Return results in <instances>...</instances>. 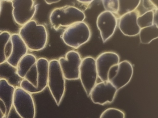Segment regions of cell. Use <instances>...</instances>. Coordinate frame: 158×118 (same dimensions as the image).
<instances>
[{
    "label": "cell",
    "instance_id": "6da1fadb",
    "mask_svg": "<svg viewBox=\"0 0 158 118\" xmlns=\"http://www.w3.org/2000/svg\"><path fill=\"white\" fill-rule=\"evenodd\" d=\"M19 35L29 50L39 51L44 49L48 43V33L45 26L32 19L19 29Z\"/></svg>",
    "mask_w": 158,
    "mask_h": 118
},
{
    "label": "cell",
    "instance_id": "7a4b0ae2",
    "mask_svg": "<svg viewBox=\"0 0 158 118\" xmlns=\"http://www.w3.org/2000/svg\"><path fill=\"white\" fill-rule=\"evenodd\" d=\"M85 18L84 12L75 6H64L55 9L51 12L49 20L52 27L58 31L60 27H68Z\"/></svg>",
    "mask_w": 158,
    "mask_h": 118
},
{
    "label": "cell",
    "instance_id": "3957f363",
    "mask_svg": "<svg viewBox=\"0 0 158 118\" xmlns=\"http://www.w3.org/2000/svg\"><path fill=\"white\" fill-rule=\"evenodd\" d=\"M48 86L55 102L59 106L65 94V79L56 59L49 62Z\"/></svg>",
    "mask_w": 158,
    "mask_h": 118
},
{
    "label": "cell",
    "instance_id": "277c9868",
    "mask_svg": "<svg viewBox=\"0 0 158 118\" xmlns=\"http://www.w3.org/2000/svg\"><path fill=\"white\" fill-rule=\"evenodd\" d=\"M91 36V32L88 25L82 22L67 27L63 32L61 38L68 46L78 49L86 44L89 40Z\"/></svg>",
    "mask_w": 158,
    "mask_h": 118
},
{
    "label": "cell",
    "instance_id": "5b68a950",
    "mask_svg": "<svg viewBox=\"0 0 158 118\" xmlns=\"http://www.w3.org/2000/svg\"><path fill=\"white\" fill-rule=\"evenodd\" d=\"M13 107L21 118L36 117V107L32 94L19 86L15 89Z\"/></svg>",
    "mask_w": 158,
    "mask_h": 118
},
{
    "label": "cell",
    "instance_id": "8992f818",
    "mask_svg": "<svg viewBox=\"0 0 158 118\" xmlns=\"http://www.w3.org/2000/svg\"><path fill=\"white\" fill-rule=\"evenodd\" d=\"M12 17L14 21L19 25L23 26L32 20L38 5L33 0H12Z\"/></svg>",
    "mask_w": 158,
    "mask_h": 118
},
{
    "label": "cell",
    "instance_id": "52a82bcc",
    "mask_svg": "<svg viewBox=\"0 0 158 118\" xmlns=\"http://www.w3.org/2000/svg\"><path fill=\"white\" fill-rule=\"evenodd\" d=\"M133 74L132 64L128 61H123L110 69L108 74V81L118 90L129 83Z\"/></svg>",
    "mask_w": 158,
    "mask_h": 118
},
{
    "label": "cell",
    "instance_id": "ba28073f",
    "mask_svg": "<svg viewBox=\"0 0 158 118\" xmlns=\"http://www.w3.org/2000/svg\"><path fill=\"white\" fill-rule=\"evenodd\" d=\"M97 77L95 59L92 57L82 59L79 70V78L88 96H89L91 91L96 84Z\"/></svg>",
    "mask_w": 158,
    "mask_h": 118
},
{
    "label": "cell",
    "instance_id": "9c48e42d",
    "mask_svg": "<svg viewBox=\"0 0 158 118\" xmlns=\"http://www.w3.org/2000/svg\"><path fill=\"white\" fill-rule=\"evenodd\" d=\"M58 63L65 80L75 81L79 78L82 58L78 52L71 50L65 54V58L60 57Z\"/></svg>",
    "mask_w": 158,
    "mask_h": 118
},
{
    "label": "cell",
    "instance_id": "30bf717a",
    "mask_svg": "<svg viewBox=\"0 0 158 118\" xmlns=\"http://www.w3.org/2000/svg\"><path fill=\"white\" fill-rule=\"evenodd\" d=\"M49 62V61L45 58H40L37 60L38 75L36 86H32L27 81L22 80L19 87L31 94L40 93L43 91L48 86Z\"/></svg>",
    "mask_w": 158,
    "mask_h": 118
},
{
    "label": "cell",
    "instance_id": "8fae6325",
    "mask_svg": "<svg viewBox=\"0 0 158 118\" xmlns=\"http://www.w3.org/2000/svg\"><path fill=\"white\" fill-rule=\"evenodd\" d=\"M37 60L34 55L27 53L22 58L16 66V73L19 77L27 81L34 87L37 82Z\"/></svg>",
    "mask_w": 158,
    "mask_h": 118
},
{
    "label": "cell",
    "instance_id": "7c38bea8",
    "mask_svg": "<svg viewBox=\"0 0 158 118\" xmlns=\"http://www.w3.org/2000/svg\"><path fill=\"white\" fill-rule=\"evenodd\" d=\"M117 91L116 88L109 81L101 82L95 85L89 96L93 103L103 105L114 101Z\"/></svg>",
    "mask_w": 158,
    "mask_h": 118
},
{
    "label": "cell",
    "instance_id": "4fadbf2b",
    "mask_svg": "<svg viewBox=\"0 0 158 118\" xmlns=\"http://www.w3.org/2000/svg\"><path fill=\"white\" fill-rule=\"evenodd\" d=\"M117 25V19L115 15L108 11H103L97 18V26L100 31L103 42L113 36Z\"/></svg>",
    "mask_w": 158,
    "mask_h": 118
},
{
    "label": "cell",
    "instance_id": "5bb4252c",
    "mask_svg": "<svg viewBox=\"0 0 158 118\" xmlns=\"http://www.w3.org/2000/svg\"><path fill=\"white\" fill-rule=\"evenodd\" d=\"M120 61V57L114 52H104L95 60L97 76L102 82L108 81V74L110 69Z\"/></svg>",
    "mask_w": 158,
    "mask_h": 118
},
{
    "label": "cell",
    "instance_id": "9a60e30c",
    "mask_svg": "<svg viewBox=\"0 0 158 118\" xmlns=\"http://www.w3.org/2000/svg\"><path fill=\"white\" fill-rule=\"evenodd\" d=\"M139 16V12L135 11L120 17L118 25L124 35L134 36L139 35L141 29L138 26L137 22Z\"/></svg>",
    "mask_w": 158,
    "mask_h": 118
},
{
    "label": "cell",
    "instance_id": "2e32d148",
    "mask_svg": "<svg viewBox=\"0 0 158 118\" xmlns=\"http://www.w3.org/2000/svg\"><path fill=\"white\" fill-rule=\"evenodd\" d=\"M11 42L12 52L6 62L11 66L16 68L22 58L27 54L29 49L19 34L11 35Z\"/></svg>",
    "mask_w": 158,
    "mask_h": 118
},
{
    "label": "cell",
    "instance_id": "e0dca14e",
    "mask_svg": "<svg viewBox=\"0 0 158 118\" xmlns=\"http://www.w3.org/2000/svg\"><path fill=\"white\" fill-rule=\"evenodd\" d=\"M16 87L3 78H0V101L5 108V118H8L13 107V99Z\"/></svg>",
    "mask_w": 158,
    "mask_h": 118
},
{
    "label": "cell",
    "instance_id": "ac0fdd59",
    "mask_svg": "<svg viewBox=\"0 0 158 118\" xmlns=\"http://www.w3.org/2000/svg\"><path fill=\"white\" fill-rule=\"evenodd\" d=\"M12 52L11 34L8 31L0 32V65L6 62Z\"/></svg>",
    "mask_w": 158,
    "mask_h": 118
},
{
    "label": "cell",
    "instance_id": "d6986e66",
    "mask_svg": "<svg viewBox=\"0 0 158 118\" xmlns=\"http://www.w3.org/2000/svg\"><path fill=\"white\" fill-rule=\"evenodd\" d=\"M0 78H3L7 81L12 86L20 85L22 81L16 73V68L11 66L7 62L0 65Z\"/></svg>",
    "mask_w": 158,
    "mask_h": 118
},
{
    "label": "cell",
    "instance_id": "ffe728a7",
    "mask_svg": "<svg viewBox=\"0 0 158 118\" xmlns=\"http://www.w3.org/2000/svg\"><path fill=\"white\" fill-rule=\"evenodd\" d=\"M139 35L141 44H148L158 38V26L152 25L150 27L141 29Z\"/></svg>",
    "mask_w": 158,
    "mask_h": 118
},
{
    "label": "cell",
    "instance_id": "44dd1931",
    "mask_svg": "<svg viewBox=\"0 0 158 118\" xmlns=\"http://www.w3.org/2000/svg\"><path fill=\"white\" fill-rule=\"evenodd\" d=\"M141 2L139 0H120L118 1V10L117 14L120 17L136 11Z\"/></svg>",
    "mask_w": 158,
    "mask_h": 118
},
{
    "label": "cell",
    "instance_id": "7402d4cb",
    "mask_svg": "<svg viewBox=\"0 0 158 118\" xmlns=\"http://www.w3.org/2000/svg\"><path fill=\"white\" fill-rule=\"evenodd\" d=\"M154 11H148L137 18V24L139 28L143 29L154 25Z\"/></svg>",
    "mask_w": 158,
    "mask_h": 118
},
{
    "label": "cell",
    "instance_id": "603a6c76",
    "mask_svg": "<svg viewBox=\"0 0 158 118\" xmlns=\"http://www.w3.org/2000/svg\"><path fill=\"white\" fill-rule=\"evenodd\" d=\"M100 118H125L123 111L115 108H109L101 114Z\"/></svg>",
    "mask_w": 158,
    "mask_h": 118
},
{
    "label": "cell",
    "instance_id": "cb8c5ba5",
    "mask_svg": "<svg viewBox=\"0 0 158 118\" xmlns=\"http://www.w3.org/2000/svg\"><path fill=\"white\" fill-rule=\"evenodd\" d=\"M102 5L106 11L110 12L112 14H117L118 10V0H104L102 1Z\"/></svg>",
    "mask_w": 158,
    "mask_h": 118
},
{
    "label": "cell",
    "instance_id": "d4e9b609",
    "mask_svg": "<svg viewBox=\"0 0 158 118\" xmlns=\"http://www.w3.org/2000/svg\"><path fill=\"white\" fill-rule=\"evenodd\" d=\"M142 2L144 8L148 9V11H154L156 9H157L153 4L152 1H150V0H144Z\"/></svg>",
    "mask_w": 158,
    "mask_h": 118
},
{
    "label": "cell",
    "instance_id": "484cf974",
    "mask_svg": "<svg viewBox=\"0 0 158 118\" xmlns=\"http://www.w3.org/2000/svg\"><path fill=\"white\" fill-rule=\"evenodd\" d=\"M5 108L3 103L0 101V118H5Z\"/></svg>",
    "mask_w": 158,
    "mask_h": 118
},
{
    "label": "cell",
    "instance_id": "4316f807",
    "mask_svg": "<svg viewBox=\"0 0 158 118\" xmlns=\"http://www.w3.org/2000/svg\"><path fill=\"white\" fill-rule=\"evenodd\" d=\"M158 14H157V9H156L154 11V25H156L157 26L158 25Z\"/></svg>",
    "mask_w": 158,
    "mask_h": 118
},
{
    "label": "cell",
    "instance_id": "83f0119b",
    "mask_svg": "<svg viewBox=\"0 0 158 118\" xmlns=\"http://www.w3.org/2000/svg\"><path fill=\"white\" fill-rule=\"evenodd\" d=\"M78 2L82 3L85 6H88L92 2H94V1H92V0H82V1H81V0H78Z\"/></svg>",
    "mask_w": 158,
    "mask_h": 118
},
{
    "label": "cell",
    "instance_id": "f1b7e54d",
    "mask_svg": "<svg viewBox=\"0 0 158 118\" xmlns=\"http://www.w3.org/2000/svg\"><path fill=\"white\" fill-rule=\"evenodd\" d=\"M59 2H60V0H45V2L48 5L56 3H58Z\"/></svg>",
    "mask_w": 158,
    "mask_h": 118
},
{
    "label": "cell",
    "instance_id": "f546056e",
    "mask_svg": "<svg viewBox=\"0 0 158 118\" xmlns=\"http://www.w3.org/2000/svg\"><path fill=\"white\" fill-rule=\"evenodd\" d=\"M152 2L153 3V4L154 5V6L157 9V2H158L157 0H156V1H152Z\"/></svg>",
    "mask_w": 158,
    "mask_h": 118
},
{
    "label": "cell",
    "instance_id": "4dcf8cb0",
    "mask_svg": "<svg viewBox=\"0 0 158 118\" xmlns=\"http://www.w3.org/2000/svg\"><path fill=\"white\" fill-rule=\"evenodd\" d=\"M2 9V1H0V15H1Z\"/></svg>",
    "mask_w": 158,
    "mask_h": 118
}]
</instances>
